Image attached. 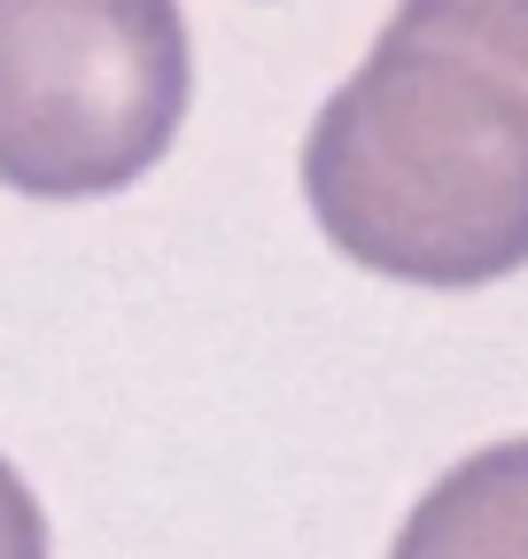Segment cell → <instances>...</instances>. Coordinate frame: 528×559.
<instances>
[{"instance_id": "7a4b0ae2", "label": "cell", "mask_w": 528, "mask_h": 559, "mask_svg": "<svg viewBox=\"0 0 528 559\" xmlns=\"http://www.w3.org/2000/svg\"><path fill=\"white\" fill-rule=\"evenodd\" d=\"M187 94L179 0H0V187L124 194L171 156Z\"/></svg>"}, {"instance_id": "6da1fadb", "label": "cell", "mask_w": 528, "mask_h": 559, "mask_svg": "<svg viewBox=\"0 0 528 559\" xmlns=\"http://www.w3.org/2000/svg\"><path fill=\"white\" fill-rule=\"evenodd\" d=\"M303 202L350 264L490 288L528 264V0H396L303 132Z\"/></svg>"}, {"instance_id": "277c9868", "label": "cell", "mask_w": 528, "mask_h": 559, "mask_svg": "<svg viewBox=\"0 0 528 559\" xmlns=\"http://www.w3.org/2000/svg\"><path fill=\"white\" fill-rule=\"evenodd\" d=\"M0 559H47V506L9 459H0Z\"/></svg>"}, {"instance_id": "3957f363", "label": "cell", "mask_w": 528, "mask_h": 559, "mask_svg": "<svg viewBox=\"0 0 528 559\" xmlns=\"http://www.w3.org/2000/svg\"><path fill=\"white\" fill-rule=\"evenodd\" d=\"M388 559H528V436H505L428 481Z\"/></svg>"}]
</instances>
